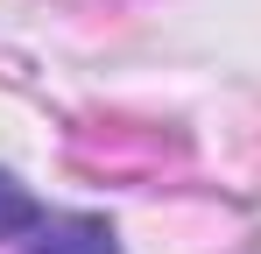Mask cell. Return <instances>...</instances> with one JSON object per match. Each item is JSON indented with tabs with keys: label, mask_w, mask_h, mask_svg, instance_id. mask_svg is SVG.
<instances>
[{
	"label": "cell",
	"mask_w": 261,
	"mask_h": 254,
	"mask_svg": "<svg viewBox=\"0 0 261 254\" xmlns=\"http://www.w3.org/2000/svg\"><path fill=\"white\" fill-rule=\"evenodd\" d=\"M29 254H120V240L106 219H43Z\"/></svg>",
	"instance_id": "6da1fadb"
},
{
	"label": "cell",
	"mask_w": 261,
	"mask_h": 254,
	"mask_svg": "<svg viewBox=\"0 0 261 254\" xmlns=\"http://www.w3.org/2000/svg\"><path fill=\"white\" fill-rule=\"evenodd\" d=\"M43 226V205L29 198V184H14L7 169H0V240H14V233H36Z\"/></svg>",
	"instance_id": "7a4b0ae2"
}]
</instances>
